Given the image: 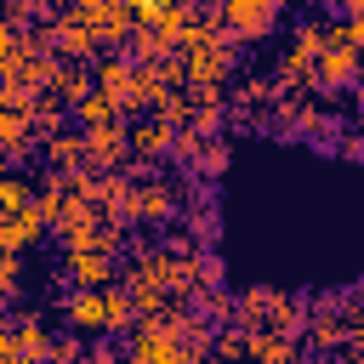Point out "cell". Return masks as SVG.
Instances as JSON below:
<instances>
[{"instance_id":"obj_23","label":"cell","mask_w":364,"mask_h":364,"mask_svg":"<svg viewBox=\"0 0 364 364\" xmlns=\"http://www.w3.org/2000/svg\"><path fill=\"white\" fill-rule=\"evenodd\" d=\"M307 341H313V353H341V341H347V318L307 313Z\"/></svg>"},{"instance_id":"obj_9","label":"cell","mask_w":364,"mask_h":364,"mask_svg":"<svg viewBox=\"0 0 364 364\" xmlns=\"http://www.w3.org/2000/svg\"><path fill=\"white\" fill-rule=\"evenodd\" d=\"M171 136H176V125H165L159 114L136 119V125H131V159H142V165H165V159H171Z\"/></svg>"},{"instance_id":"obj_26","label":"cell","mask_w":364,"mask_h":364,"mask_svg":"<svg viewBox=\"0 0 364 364\" xmlns=\"http://www.w3.org/2000/svg\"><path fill=\"white\" fill-rule=\"evenodd\" d=\"M28 205H34V188H28V176H11V171H6V176H0V210L11 216V210H28Z\"/></svg>"},{"instance_id":"obj_41","label":"cell","mask_w":364,"mask_h":364,"mask_svg":"<svg viewBox=\"0 0 364 364\" xmlns=\"http://www.w3.org/2000/svg\"><path fill=\"white\" fill-rule=\"evenodd\" d=\"M358 57H364V46H358Z\"/></svg>"},{"instance_id":"obj_4","label":"cell","mask_w":364,"mask_h":364,"mask_svg":"<svg viewBox=\"0 0 364 364\" xmlns=\"http://www.w3.org/2000/svg\"><path fill=\"white\" fill-rule=\"evenodd\" d=\"M358 68H364L358 46H330V40H324V51L313 57V80H307V91H318V97H330V91H353V85H358Z\"/></svg>"},{"instance_id":"obj_32","label":"cell","mask_w":364,"mask_h":364,"mask_svg":"<svg viewBox=\"0 0 364 364\" xmlns=\"http://www.w3.org/2000/svg\"><path fill=\"white\" fill-rule=\"evenodd\" d=\"M165 6H171V0H131V17H136V23H148V17H159Z\"/></svg>"},{"instance_id":"obj_28","label":"cell","mask_w":364,"mask_h":364,"mask_svg":"<svg viewBox=\"0 0 364 364\" xmlns=\"http://www.w3.org/2000/svg\"><path fill=\"white\" fill-rule=\"evenodd\" d=\"M85 358V336L68 330V336H51V364H80Z\"/></svg>"},{"instance_id":"obj_11","label":"cell","mask_w":364,"mask_h":364,"mask_svg":"<svg viewBox=\"0 0 364 364\" xmlns=\"http://www.w3.org/2000/svg\"><path fill=\"white\" fill-rule=\"evenodd\" d=\"M0 154H6L11 165H23V159H34V154H40L34 119H28L23 108H0Z\"/></svg>"},{"instance_id":"obj_33","label":"cell","mask_w":364,"mask_h":364,"mask_svg":"<svg viewBox=\"0 0 364 364\" xmlns=\"http://www.w3.org/2000/svg\"><path fill=\"white\" fill-rule=\"evenodd\" d=\"M341 17H347V23H358V28H364V0H341Z\"/></svg>"},{"instance_id":"obj_12","label":"cell","mask_w":364,"mask_h":364,"mask_svg":"<svg viewBox=\"0 0 364 364\" xmlns=\"http://www.w3.org/2000/svg\"><path fill=\"white\" fill-rule=\"evenodd\" d=\"M142 324V313H136V301H131V290L125 284H102V336H114V341H125L131 330Z\"/></svg>"},{"instance_id":"obj_10","label":"cell","mask_w":364,"mask_h":364,"mask_svg":"<svg viewBox=\"0 0 364 364\" xmlns=\"http://www.w3.org/2000/svg\"><path fill=\"white\" fill-rule=\"evenodd\" d=\"M11 347L23 353V364H51V330L40 313H11Z\"/></svg>"},{"instance_id":"obj_17","label":"cell","mask_w":364,"mask_h":364,"mask_svg":"<svg viewBox=\"0 0 364 364\" xmlns=\"http://www.w3.org/2000/svg\"><path fill=\"white\" fill-rule=\"evenodd\" d=\"M228 165H233L228 136H205V142H199V154H193L182 171H188V176H199V182H216V176H228Z\"/></svg>"},{"instance_id":"obj_3","label":"cell","mask_w":364,"mask_h":364,"mask_svg":"<svg viewBox=\"0 0 364 364\" xmlns=\"http://www.w3.org/2000/svg\"><path fill=\"white\" fill-rule=\"evenodd\" d=\"M216 11H222V28H228L239 46H256V40H267V34L279 28L284 0H222Z\"/></svg>"},{"instance_id":"obj_21","label":"cell","mask_w":364,"mask_h":364,"mask_svg":"<svg viewBox=\"0 0 364 364\" xmlns=\"http://www.w3.org/2000/svg\"><path fill=\"white\" fill-rule=\"evenodd\" d=\"M182 125H188L193 136H222V131H228V108H222V97H216V102H193V97H188V119H182Z\"/></svg>"},{"instance_id":"obj_24","label":"cell","mask_w":364,"mask_h":364,"mask_svg":"<svg viewBox=\"0 0 364 364\" xmlns=\"http://www.w3.org/2000/svg\"><path fill=\"white\" fill-rule=\"evenodd\" d=\"M28 119H34V136L46 142V136L68 131V102H57V97H40V102L28 108Z\"/></svg>"},{"instance_id":"obj_2","label":"cell","mask_w":364,"mask_h":364,"mask_svg":"<svg viewBox=\"0 0 364 364\" xmlns=\"http://www.w3.org/2000/svg\"><path fill=\"white\" fill-rule=\"evenodd\" d=\"M125 364H176V330H171V307L142 313V324L125 336Z\"/></svg>"},{"instance_id":"obj_25","label":"cell","mask_w":364,"mask_h":364,"mask_svg":"<svg viewBox=\"0 0 364 364\" xmlns=\"http://www.w3.org/2000/svg\"><path fill=\"white\" fill-rule=\"evenodd\" d=\"M17 296H23V250L0 245V307L17 301Z\"/></svg>"},{"instance_id":"obj_37","label":"cell","mask_w":364,"mask_h":364,"mask_svg":"<svg viewBox=\"0 0 364 364\" xmlns=\"http://www.w3.org/2000/svg\"><path fill=\"white\" fill-rule=\"evenodd\" d=\"M6 336H11V313H0V341H6Z\"/></svg>"},{"instance_id":"obj_8","label":"cell","mask_w":364,"mask_h":364,"mask_svg":"<svg viewBox=\"0 0 364 364\" xmlns=\"http://www.w3.org/2000/svg\"><path fill=\"white\" fill-rule=\"evenodd\" d=\"M119 273V256L114 250H63V279L74 284V290H102L108 279Z\"/></svg>"},{"instance_id":"obj_43","label":"cell","mask_w":364,"mask_h":364,"mask_svg":"<svg viewBox=\"0 0 364 364\" xmlns=\"http://www.w3.org/2000/svg\"><path fill=\"white\" fill-rule=\"evenodd\" d=\"M80 364H85V358H80Z\"/></svg>"},{"instance_id":"obj_16","label":"cell","mask_w":364,"mask_h":364,"mask_svg":"<svg viewBox=\"0 0 364 364\" xmlns=\"http://www.w3.org/2000/svg\"><path fill=\"white\" fill-rule=\"evenodd\" d=\"M40 159H46V171H80L85 165V136L80 131H57V136L40 142Z\"/></svg>"},{"instance_id":"obj_19","label":"cell","mask_w":364,"mask_h":364,"mask_svg":"<svg viewBox=\"0 0 364 364\" xmlns=\"http://www.w3.org/2000/svg\"><path fill=\"white\" fill-rule=\"evenodd\" d=\"M267 307H273V284H250L233 296V324L239 330H262L267 324Z\"/></svg>"},{"instance_id":"obj_13","label":"cell","mask_w":364,"mask_h":364,"mask_svg":"<svg viewBox=\"0 0 364 364\" xmlns=\"http://www.w3.org/2000/svg\"><path fill=\"white\" fill-rule=\"evenodd\" d=\"M262 330H279V336L301 341L307 336V296L301 290H273V307H267V324Z\"/></svg>"},{"instance_id":"obj_18","label":"cell","mask_w":364,"mask_h":364,"mask_svg":"<svg viewBox=\"0 0 364 364\" xmlns=\"http://www.w3.org/2000/svg\"><path fill=\"white\" fill-rule=\"evenodd\" d=\"M85 91H91V63H63V57H57V74H51L46 97H57V102H68V108H74Z\"/></svg>"},{"instance_id":"obj_15","label":"cell","mask_w":364,"mask_h":364,"mask_svg":"<svg viewBox=\"0 0 364 364\" xmlns=\"http://www.w3.org/2000/svg\"><path fill=\"white\" fill-rule=\"evenodd\" d=\"M46 233H51V222H46L34 205H28V210H11V216L0 222V245H11V250H28V245H40Z\"/></svg>"},{"instance_id":"obj_39","label":"cell","mask_w":364,"mask_h":364,"mask_svg":"<svg viewBox=\"0 0 364 364\" xmlns=\"http://www.w3.org/2000/svg\"><path fill=\"white\" fill-rule=\"evenodd\" d=\"M0 23H6V6H0Z\"/></svg>"},{"instance_id":"obj_36","label":"cell","mask_w":364,"mask_h":364,"mask_svg":"<svg viewBox=\"0 0 364 364\" xmlns=\"http://www.w3.org/2000/svg\"><path fill=\"white\" fill-rule=\"evenodd\" d=\"M318 364H353V358H347V353H324Z\"/></svg>"},{"instance_id":"obj_40","label":"cell","mask_w":364,"mask_h":364,"mask_svg":"<svg viewBox=\"0 0 364 364\" xmlns=\"http://www.w3.org/2000/svg\"><path fill=\"white\" fill-rule=\"evenodd\" d=\"M0 222H6V210H0Z\"/></svg>"},{"instance_id":"obj_7","label":"cell","mask_w":364,"mask_h":364,"mask_svg":"<svg viewBox=\"0 0 364 364\" xmlns=\"http://www.w3.org/2000/svg\"><path fill=\"white\" fill-rule=\"evenodd\" d=\"M80 136H85V165H91V171H125V165H131V125H125V119L91 125V131H80Z\"/></svg>"},{"instance_id":"obj_20","label":"cell","mask_w":364,"mask_h":364,"mask_svg":"<svg viewBox=\"0 0 364 364\" xmlns=\"http://www.w3.org/2000/svg\"><path fill=\"white\" fill-rule=\"evenodd\" d=\"M68 114H74V131H91V125H108V119H125V114H119V108H114V102H108V97L97 91V85H91V91H85V97H80V102H74Z\"/></svg>"},{"instance_id":"obj_31","label":"cell","mask_w":364,"mask_h":364,"mask_svg":"<svg viewBox=\"0 0 364 364\" xmlns=\"http://www.w3.org/2000/svg\"><path fill=\"white\" fill-rule=\"evenodd\" d=\"M341 353H347L353 364H364V318H358V324H347V341H341Z\"/></svg>"},{"instance_id":"obj_30","label":"cell","mask_w":364,"mask_h":364,"mask_svg":"<svg viewBox=\"0 0 364 364\" xmlns=\"http://www.w3.org/2000/svg\"><path fill=\"white\" fill-rule=\"evenodd\" d=\"M11 63H17V28H11V23H0V74H6Z\"/></svg>"},{"instance_id":"obj_38","label":"cell","mask_w":364,"mask_h":364,"mask_svg":"<svg viewBox=\"0 0 364 364\" xmlns=\"http://www.w3.org/2000/svg\"><path fill=\"white\" fill-rule=\"evenodd\" d=\"M353 91H358V108H364V85H353Z\"/></svg>"},{"instance_id":"obj_22","label":"cell","mask_w":364,"mask_h":364,"mask_svg":"<svg viewBox=\"0 0 364 364\" xmlns=\"http://www.w3.org/2000/svg\"><path fill=\"white\" fill-rule=\"evenodd\" d=\"M188 273H193V290H228V262L216 256V245L210 250H193Z\"/></svg>"},{"instance_id":"obj_6","label":"cell","mask_w":364,"mask_h":364,"mask_svg":"<svg viewBox=\"0 0 364 364\" xmlns=\"http://www.w3.org/2000/svg\"><path fill=\"white\" fill-rule=\"evenodd\" d=\"M46 46H51L63 63H91V57H97L91 23L80 17V6H74V11H51V17H46Z\"/></svg>"},{"instance_id":"obj_44","label":"cell","mask_w":364,"mask_h":364,"mask_svg":"<svg viewBox=\"0 0 364 364\" xmlns=\"http://www.w3.org/2000/svg\"><path fill=\"white\" fill-rule=\"evenodd\" d=\"M0 6H6V0H0Z\"/></svg>"},{"instance_id":"obj_35","label":"cell","mask_w":364,"mask_h":364,"mask_svg":"<svg viewBox=\"0 0 364 364\" xmlns=\"http://www.w3.org/2000/svg\"><path fill=\"white\" fill-rule=\"evenodd\" d=\"M46 6H51V11H74L80 0H46Z\"/></svg>"},{"instance_id":"obj_14","label":"cell","mask_w":364,"mask_h":364,"mask_svg":"<svg viewBox=\"0 0 364 364\" xmlns=\"http://www.w3.org/2000/svg\"><path fill=\"white\" fill-rule=\"evenodd\" d=\"M63 318L80 336H102V290H68L63 296Z\"/></svg>"},{"instance_id":"obj_27","label":"cell","mask_w":364,"mask_h":364,"mask_svg":"<svg viewBox=\"0 0 364 364\" xmlns=\"http://www.w3.org/2000/svg\"><path fill=\"white\" fill-rule=\"evenodd\" d=\"M85 364H125V341H114V336H85Z\"/></svg>"},{"instance_id":"obj_34","label":"cell","mask_w":364,"mask_h":364,"mask_svg":"<svg viewBox=\"0 0 364 364\" xmlns=\"http://www.w3.org/2000/svg\"><path fill=\"white\" fill-rule=\"evenodd\" d=\"M347 296H353V307H358V313H364V273H358V279H353V284H347Z\"/></svg>"},{"instance_id":"obj_1","label":"cell","mask_w":364,"mask_h":364,"mask_svg":"<svg viewBox=\"0 0 364 364\" xmlns=\"http://www.w3.org/2000/svg\"><path fill=\"white\" fill-rule=\"evenodd\" d=\"M125 216H131V228H171L182 216V182H171V176H159L154 165L136 159L131 193H125Z\"/></svg>"},{"instance_id":"obj_5","label":"cell","mask_w":364,"mask_h":364,"mask_svg":"<svg viewBox=\"0 0 364 364\" xmlns=\"http://www.w3.org/2000/svg\"><path fill=\"white\" fill-rule=\"evenodd\" d=\"M91 85L119 108V114H142V85H136V63L125 57V51H114V57H102L97 63V74H91Z\"/></svg>"},{"instance_id":"obj_29","label":"cell","mask_w":364,"mask_h":364,"mask_svg":"<svg viewBox=\"0 0 364 364\" xmlns=\"http://www.w3.org/2000/svg\"><path fill=\"white\" fill-rule=\"evenodd\" d=\"M336 159H353V165H364V131H347V136H341V148H336Z\"/></svg>"},{"instance_id":"obj_42","label":"cell","mask_w":364,"mask_h":364,"mask_svg":"<svg viewBox=\"0 0 364 364\" xmlns=\"http://www.w3.org/2000/svg\"><path fill=\"white\" fill-rule=\"evenodd\" d=\"M216 6H222V0H216Z\"/></svg>"}]
</instances>
